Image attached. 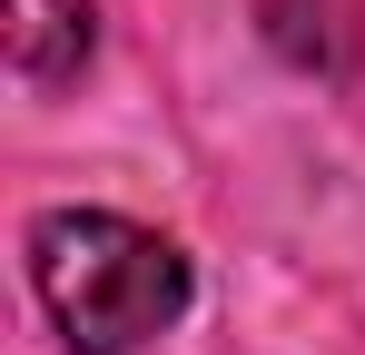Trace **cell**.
Returning <instances> with one entry per match:
<instances>
[{"mask_svg": "<svg viewBox=\"0 0 365 355\" xmlns=\"http://www.w3.org/2000/svg\"><path fill=\"white\" fill-rule=\"evenodd\" d=\"M20 257H30V296L69 355H138L197 306L187 247L119 207H40Z\"/></svg>", "mask_w": 365, "mask_h": 355, "instance_id": "cell-1", "label": "cell"}, {"mask_svg": "<svg viewBox=\"0 0 365 355\" xmlns=\"http://www.w3.org/2000/svg\"><path fill=\"white\" fill-rule=\"evenodd\" d=\"M0 20H10L0 50H10V79L20 89H69L99 59V10L89 0H10Z\"/></svg>", "mask_w": 365, "mask_h": 355, "instance_id": "cell-2", "label": "cell"}]
</instances>
